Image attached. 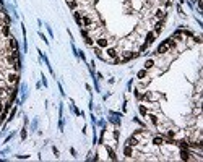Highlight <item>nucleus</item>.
<instances>
[{
  "mask_svg": "<svg viewBox=\"0 0 203 162\" xmlns=\"http://www.w3.org/2000/svg\"><path fill=\"white\" fill-rule=\"evenodd\" d=\"M133 96H135V99H137V101H140L142 102V97H143V92H140V89H135V91H133Z\"/></svg>",
  "mask_w": 203,
  "mask_h": 162,
  "instance_id": "nucleus-19",
  "label": "nucleus"
},
{
  "mask_svg": "<svg viewBox=\"0 0 203 162\" xmlns=\"http://www.w3.org/2000/svg\"><path fill=\"white\" fill-rule=\"evenodd\" d=\"M28 157H29L28 154H23V156L20 154V156H16V159H28Z\"/></svg>",
  "mask_w": 203,
  "mask_h": 162,
  "instance_id": "nucleus-35",
  "label": "nucleus"
},
{
  "mask_svg": "<svg viewBox=\"0 0 203 162\" xmlns=\"http://www.w3.org/2000/svg\"><path fill=\"white\" fill-rule=\"evenodd\" d=\"M57 86H59V91H60V96H65V91H63V88H62L60 83H57Z\"/></svg>",
  "mask_w": 203,
  "mask_h": 162,
  "instance_id": "nucleus-32",
  "label": "nucleus"
},
{
  "mask_svg": "<svg viewBox=\"0 0 203 162\" xmlns=\"http://www.w3.org/2000/svg\"><path fill=\"white\" fill-rule=\"evenodd\" d=\"M153 18L154 20H166V8H162V7H159V8H156V11L153 13Z\"/></svg>",
  "mask_w": 203,
  "mask_h": 162,
  "instance_id": "nucleus-3",
  "label": "nucleus"
},
{
  "mask_svg": "<svg viewBox=\"0 0 203 162\" xmlns=\"http://www.w3.org/2000/svg\"><path fill=\"white\" fill-rule=\"evenodd\" d=\"M0 34L3 36V37H10V25L8 23H3V25L0 26Z\"/></svg>",
  "mask_w": 203,
  "mask_h": 162,
  "instance_id": "nucleus-7",
  "label": "nucleus"
},
{
  "mask_svg": "<svg viewBox=\"0 0 203 162\" xmlns=\"http://www.w3.org/2000/svg\"><path fill=\"white\" fill-rule=\"evenodd\" d=\"M154 40H156V34H154L153 31H146V34H145V42H146L148 46H151Z\"/></svg>",
  "mask_w": 203,
  "mask_h": 162,
  "instance_id": "nucleus-6",
  "label": "nucleus"
},
{
  "mask_svg": "<svg viewBox=\"0 0 203 162\" xmlns=\"http://www.w3.org/2000/svg\"><path fill=\"white\" fill-rule=\"evenodd\" d=\"M26 97H28V84L26 83H21V104L26 101Z\"/></svg>",
  "mask_w": 203,
  "mask_h": 162,
  "instance_id": "nucleus-10",
  "label": "nucleus"
},
{
  "mask_svg": "<svg viewBox=\"0 0 203 162\" xmlns=\"http://www.w3.org/2000/svg\"><path fill=\"white\" fill-rule=\"evenodd\" d=\"M63 128H65V120H63V117H59V130H60V133L63 131Z\"/></svg>",
  "mask_w": 203,
  "mask_h": 162,
  "instance_id": "nucleus-21",
  "label": "nucleus"
},
{
  "mask_svg": "<svg viewBox=\"0 0 203 162\" xmlns=\"http://www.w3.org/2000/svg\"><path fill=\"white\" fill-rule=\"evenodd\" d=\"M52 152H54V154H55V157H59V149H57L55 146L52 147Z\"/></svg>",
  "mask_w": 203,
  "mask_h": 162,
  "instance_id": "nucleus-34",
  "label": "nucleus"
},
{
  "mask_svg": "<svg viewBox=\"0 0 203 162\" xmlns=\"http://www.w3.org/2000/svg\"><path fill=\"white\" fill-rule=\"evenodd\" d=\"M137 76H138V80H143V78H146V76H148V70H145V68H143V70H140Z\"/></svg>",
  "mask_w": 203,
  "mask_h": 162,
  "instance_id": "nucleus-20",
  "label": "nucleus"
},
{
  "mask_svg": "<svg viewBox=\"0 0 203 162\" xmlns=\"http://www.w3.org/2000/svg\"><path fill=\"white\" fill-rule=\"evenodd\" d=\"M154 66H156V60H154V58H148L146 62H145V70H153V68H154Z\"/></svg>",
  "mask_w": 203,
  "mask_h": 162,
  "instance_id": "nucleus-12",
  "label": "nucleus"
},
{
  "mask_svg": "<svg viewBox=\"0 0 203 162\" xmlns=\"http://www.w3.org/2000/svg\"><path fill=\"white\" fill-rule=\"evenodd\" d=\"M138 112H140V115H142V117H146L148 107L145 106V104H138Z\"/></svg>",
  "mask_w": 203,
  "mask_h": 162,
  "instance_id": "nucleus-18",
  "label": "nucleus"
},
{
  "mask_svg": "<svg viewBox=\"0 0 203 162\" xmlns=\"http://www.w3.org/2000/svg\"><path fill=\"white\" fill-rule=\"evenodd\" d=\"M106 55H107V58H109V62L114 60V58H117V57H119V49H117L116 46L106 47Z\"/></svg>",
  "mask_w": 203,
  "mask_h": 162,
  "instance_id": "nucleus-1",
  "label": "nucleus"
},
{
  "mask_svg": "<svg viewBox=\"0 0 203 162\" xmlns=\"http://www.w3.org/2000/svg\"><path fill=\"white\" fill-rule=\"evenodd\" d=\"M37 123H39L37 118H34V120L31 122V131H37Z\"/></svg>",
  "mask_w": 203,
  "mask_h": 162,
  "instance_id": "nucleus-22",
  "label": "nucleus"
},
{
  "mask_svg": "<svg viewBox=\"0 0 203 162\" xmlns=\"http://www.w3.org/2000/svg\"><path fill=\"white\" fill-rule=\"evenodd\" d=\"M190 2H192V0H190ZM195 2H197V0H195Z\"/></svg>",
  "mask_w": 203,
  "mask_h": 162,
  "instance_id": "nucleus-42",
  "label": "nucleus"
},
{
  "mask_svg": "<svg viewBox=\"0 0 203 162\" xmlns=\"http://www.w3.org/2000/svg\"><path fill=\"white\" fill-rule=\"evenodd\" d=\"M81 15H83V13H81L80 10H75V11H73V18H75L76 25L80 26V28H81Z\"/></svg>",
  "mask_w": 203,
  "mask_h": 162,
  "instance_id": "nucleus-15",
  "label": "nucleus"
},
{
  "mask_svg": "<svg viewBox=\"0 0 203 162\" xmlns=\"http://www.w3.org/2000/svg\"><path fill=\"white\" fill-rule=\"evenodd\" d=\"M46 28H47V33H49V36H51V37H54V31H52V28L49 25H46Z\"/></svg>",
  "mask_w": 203,
  "mask_h": 162,
  "instance_id": "nucleus-31",
  "label": "nucleus"
},
{
  "mask_svg": "<svg viewBox=\"0 0 203 162\" xmlns=\"http://www.w3.org/2000/svg\"><path fill=\"white\" fill-rule=\"evenodd\" d=\"M16 112H18V107H13V109H11V112H10V115H8V118L5 120L7 125H8L10 122H13V118H15V115H16Z\"/></svg>",
  "mask_w": 203,
  "mask_h": 162,
  "instance_id": "nucleus-16",
  "label": "nucleus"
},
{
  "mask_svg": "<svg viewBox=\"0 0 203 162\" xmlns=\"http://www.w3.org/2000/svg\"><path fill=\"white\" fill-rule=\"evenodd\" d=\"M176 8H177V13H179V16H180V18H187V15L184 13V10H182V8H180V5H177V7H176Z\"/></svg>",
  "mask_w": 203,
  "mask_h": 162,
  "instance_id": "nucleus-23",
  "label": "nucleus"
},
{
  "mask_svg": "<svg viewBox=\"0 0 203 162\" xmlns=\"http://www.w3.org/2000/svg\"><path fill=\"white\" fill-rule=\"evenodd\" d=\"M5 102H7V101H5ZM5 102H3V101H0V114L3 112V104H5Z\"/></svg>",
  "mask_w": 203,
  "mask_h": 162,
  "instance_id": "nucleus-39",
  "label": "nucleus"
},
{
  "mask_svg": "<svg viewBox=\"0 0 203 162\" xmlns=\"http://www.w3.org/2000/svg\"><path fill=\"white\" fill-rule=\"evenodd\" d=\"M96 78H97V80H102V73H99V71H97V73H96Z\"/></svg>",
  "mask_w": 203,
  "mask_h": 162,
  "instance_id": "nucleus-40",
  "label": "nucleus"
},
{
  "mask_svg": "<svg viewBox=\"0 0 203 162\" xmlns=\"http://www.w3.org/2000/svg\"><path fill=\"white\" fill-rule=\"evenodd\" d=\"M81 36H83V39H85V37H88V36H89V31L86 29V28H81Z\"/></svg>",
  "mask_w": 203,
  "mask_h": 162,
  "instance_id": "nucleus-27",
  "label": "nucleus"
},
{
  "mask_svg": "<svg viewBox=\"0 0 203 162\" xmlns=\"http://www.w3.org/2000/svg\"><path fill=\"white\" fill-rule=\"evenodd\" d=\"M26 136H28V131H26V127H23V130H21V139H26Z\"/></svg>",
  "mask_w": 203,
  "mask_h": 162,
  "instance_id": "nucleus-30",
  "label": "nucleus"
},
{
  "mask_svg": "<svg viewBox=\"0 0 203 162\" xmlns=\"http://www.w3.org/2000/svg\"><path fill=\"white\" fill-rule=\"evenodd\" d=\"M85 88H86V91L89 92V94H93V91H91V86H89V84H85Z\"/></svg>",
  "mask_w": 203,
  "mask_h": 162,
  "instance_id": "nucleus-37",
  "label": "nucleus"
},
{
  "mask_svg": "<svg viewBox=\"0 0 203 162\" xmlns=\"http://www.w3.org/2000/svg\"><path fill=\"white\" fill-rule=\"evenodd\" d=\"M13 136H15V133H11V135H8V136L5 138V143H8V141H10V139H11Z\"/></svg>",
  "mask_w": 203,
  "mask_h": 162,
  "instance_id": "nucleus-33",
  "label": "nucleus"
},
{
  "mask_svg": "<svg viewBox=\"0 0 203 162\" xmlns=\"http://www.w3.org/2000/svg\"><path fill=\"white\" fill-rule=\"evenodd\" d=\"M37 34H39V37H41V39L44 40V42H46L47 46H49V39H47V37H46V34H44V33H42V31H39V33H37Z\"/></svg>",
  "mask_w": 203,
  "mask_h": 162,
  "instance_id": "nucleus-25",
  "label": "nucleus"
},
{
  "mask_svg": "<svg viewBox=\"0 0 203 162\" xmlns=\"http://www.w3.org/2000/svg\"><path fill=\"white\" fill-rule=\"evenodd\" d=\"M8 49H11V50H13V49H20V44H18V40H16L13 36L8 37Z\"/></svg>",
  "mask_w": 203,
  "mask_h": 162,
  "instance_id": "nucleus-9",
  "label": "nucleus"
},
{
  "mask_svg": "<svg viewBox=\"0 0 203 162\" xmlns=\"http://www.w3.org/2000/svg\"><path fill=\"white\" fill-rule=\"evenodd\" d=\"M70 110H71V114H75V115H78V117L81 115V112L78 110V107L75 106V102H73V99H70Z\"/></svg>",
  "mask_w": 203,
  "mask_h": 162,
  "instance_id": "nucleus-17",
  "label": "nucleus"
},
{
  "mask_svg": "<svg viewBox=\"0 0 203 162\" xmlns=\"http://www.w3.org/2000/svg\"><path fill=\"white\" fill-rule=\"evenodd\" d=\"M106 151H107V156L111 161H117V156H116V151H114V147H111L109 144L106 146Z\"/></svg>",
  "mask_w": 203,
  "mask_h": 162,
  "instance_id": "nucleus-13",
  "label": "nucleus"
},
{
  "mask_svg": "<svg viewBox=\"0 0 203 162\" xmlns=\"http://www.w3.org/2000/svg\"><path fill=\"white\" fill-rule=\"evenodd\" d=\"M78 57H80L83 62H86V55H85V52L83 50H78Z\"/></svg>",
  "mask_w": 203,
  "mask_h": 162,
  "instance_id": "nucleus-29",
  "label": "nucleus"
},
{
  "mask_svg": "<svg viewBox=\"0 0 203 162\" xmlns=\"http://www.w3.org/2000/svg\"><path fill=\"white\" fill-rule=\"evenodd\" d=\"M162 29H164V20H156L154 21V31L153 33L156 36H159L162 33Z\"/></svg>",
  "mask_w": 203,
  "mask_h": 162,
  "instance_id": "nucleus-4",
  "label": "nucleus"
},
{
  "mask_svg": "<svg viewBox=\"0 0 203 162\" xmlns=\"http://www.w3.org/2000/svg\"><path fill=\"white\" fill-rule=\"evenodd\" d=\"M85 42H86V46H94V39H93V37H89V36H88V37H85Z\"/></svg>",
  "mask_w": 203,
  "mask_h": 162,
  "instance_id": "nucleus-26",
  "label": "nucleus"
},
{
  "mask_svg": "<svg viewBox=\"0 0 203 162\" xmlns=\"http://www.w3.org/2000/svg\"><path fill=\"white\" fill-rule=\"evenodd\" d=\"M94 46L99 49H106V47H109V39L106 36H99L97 39H94Z\"/></svg>",
  "mask_w": 203,
  "mask_h": 162,
  "instance_id": "nucleus-2",
  "label": "nucleus"
},
{
  "mask_svg": "<svg viewBox=\"0 0 203 162\" xmlns=\"http://www.w3.org/2000/svg\"><path fill=\"white\" fill-rule=\"evenodd\" d=\"M2 8H3V7H0V10H2Z\"/></svg>",
  "mask_w": 203,
  "mask_h": 162,
  "instance_id": "nucleus-41",
  "label": "nucleus"
},
{
  "mask_svg": "<svg viewBox=\"0 0 203 162\" xmlns=\"http://www.w3.org/2000/svg\"><path fill=\"white\" fill-rule=\"evenodd\" d=\"M67 5H68V8L70 10H78V7H80V3H78V0H67Z\"/></svg>",
  "mask_w": 203,
  "mask_h": 162,
  "instance_id": "nucleus-14",
  "label": "nucleus"
},
{
  "mask_svg": "<svg viewBox=\"0 0 203 162\" xmlns=\"http://www.w3.org/2000/svg\"><path fill=\"white\" fill-rule=\"evenodd\" d=\"M41 83L44 84V88H47V78H46V75H44V73H41Z\"/></svg>",
  "mask_w": 203,
  "mask_h": 162,
  "instance_id": "nucleus-28",
  "label": "nucleus"
},
{
  "mask_svg": "<svg viewBox=\"0 0 203 162\" xmlns=\"http://www.w3.org/2000/svg\"><path fill=\"white\" fill-rule=\"evenodd\" d=\"M96 127H101V128H107V125H106V120H96Z\"/></svg>",
  "mask_w": 203,
  "mask_h": 162,
  "instance_id": "nucleus-24",
  "label": "nucleus"
},
{
  "mask_svg": "<svg viewBox=\"0 0 203 162\" xmlns=\"http://www.w3.org/2000/svg\"><path fill=\"white\" fill-rule=\"evenodd\" d=\"M125 144H127V146H132V147H137L138 146V139L132 135L130 138H127V139H125Z\"/></svg>",
  "mask_w": 203,
  "mask_h": 162,
  "instance_id": "nucleus-11",
  "label": "nucleus"
},
{
  "mask_svg": "<svg viewBox=\"0 0 203 162\" xmlns=\"http://www.w3.org/2000/svg\"><path fill=\"white\" fill-rule=\"evenodd\" d=\"M132 84H133V81L130 80V81H128V84H127V89H128V91H132Z\"/></svg>",
  "mask_w": 203,
  "mask_h": 162,
  "instance_id": "nucleus-36",
  "label": "nucleus"
},
{
  "mask_svg": "<svg viewBox=\"0 0 203 162\" xmlns=\"http://www.w3.org/2000/svg\"><path fill=\"white\" fill-rule=\"evenodd\" d=\"M168 52H169V47L166 46V42L162 40L161 44H159V47L156 49V52H154V54H156V55H164V54H168Z\"/></svg>",
  "mask_w": 203,
  "mask_h": 162,
  "instance_id": "nucleus-5",
  "label": "nucleus"
},
{
  "mask_svg": "<svg viewBox=\"0 0 203 162\" xmlns=\"http://www.w3.org/2000/svg\"><path fill=\"white\" fill-rule=\"evenodd\" d=\"M70 154H71V156H73V157H76V151H75V149H73V147H70Z\"/></svg>",
  "mask_w": 203,
  "mask_h": 162,
  "instance_id": "nucleus-38",
  "label": "nucleus"
},
{
  "mask_svg": "<svg viewBox=\"0 0 203 162\" xmlns=\"http://www.w3.org/2000/svg\"><path fill=\"white\" fill-rule=\"evenodd\" d=\"M151 144H154V146H161V144H164V136L162 135H158V136H151Z\"/></svg>",
  "mask_w": 203,
  "mask_h": 162,
  "instance_id": "nucleus-8",
  "label": "nucleus"
}]
</instances>
